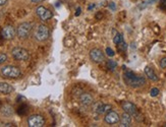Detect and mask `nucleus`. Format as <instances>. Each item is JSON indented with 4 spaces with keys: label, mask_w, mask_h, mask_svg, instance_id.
<instances>
[{
    "label": "nucleus",
    "mask_w": 166,
    "mask_h": 127,
    "mask_svg": "<svg viewBox=\"0 0 166 127\" xmlns=\"http://www.w3.org/2000/svg\"><path fill=\"white\" fill-rule=\"evenodd\" d=\"M106 54H107V55L109 56V57H113L115 55V53H114V51H113L112 49L111 48H106Z\"/></svg>",
    "instance_id": "5701e85b"
},
{
    "label": "nucleus",
    "mask_w": 166,
    "mask_h": 127,
    "mask_svg": "<svg viewBox=\"0 0 166 127\" xmlns=\"http://www.w3.org/2000/svg\"><path fill=\"white\" fill-rule=\"evenodd\" d=\"M1 74L6 78H17L21 76V72L19 67L13 65H6L1 68Z\"/></svg>",
    "instance_id": "f03ea898"
},
{
    "label": "nucleus",
    "mask_w": 166,
    "mask_h": 127,
    "mask_svg": "<svg viewBox=\"0 0 166 127\" xmlns=\"http://www.w3.org/2000/svg\"><path fill=\"white\" fill-rule=\"evenodd\" d=\"M111 110V106L110 105H106V104L103 103H97L94 107V111L98 114H104L106 112H109Z\"/></svg>",
    "instance_id": "ddd939ff"
},
{
    "label": "nucleus",
    "mask_w": 166,
    "mask_h": 127,
    "mask_svg": "<svg viewBox=\"0 0 166 127\" xmlns=\"http://www.w3.org/2000/svg\"><path fill=\"white\" fill-rule=\"evenodd\" d=\"M104 120H105L106 123H108V124H116V123L119 122L120 117L117 113H116V112L110 110L107 114H106Z\"/></svg>",
    "instance_id": "9b49d317"
},
{
    "label": "nucleus",
    "mask_w": 166,
    "mask_h": 127,
    "mask_svg": "<svg viewBox=\"0 0 166 127\" xmlns=\"http://www.w3.org/2000/svg\"><path fill=\"white\" fill-rule=\"evenodd\" d=\"M110 7H112V9H115V5H114V4H110Z\"/></svg>",
    "instance_id": "c756f323"
},
{
    "label": "nucleus",
    "mask_w": 166,
    "mask_h": 127,
    "mask_svg": "<svg viewBox=\"0 0 166 127\" xmlns=\"http://www.w3.org/2000/svg\"><path fill=\"white\" fill-rule=\"evenodd\" d=\"M121 108L123 109V111L128 113L130 116H136L138 114L137 111V107H136L135 104H133L132 102L124 101L121 103Z\"/></svg>",
    "instance_id": "6e6552de"
},
{
    "label": "nucleus",
    "mask_w": 166,
    "mask_h": 127,
    "mask_svg": "<svg viewBox=\"0 0 166 127\" xmlns=\"http://www.w3.org/2000/svg\"><path fill=\"white\" fill-rule=\"evenodd\" d=\"M160 7L162 9H166V0H162V1H161V5H160Z\"/></svg>",
    "instance_id": "393cba45"
},
{
    "label": "nucleus",
    "mask_w": 166,
    "mask_h": 127,
    "mask_svg": "<svg viewBox=\"0 0 166 127\" xmlns=\"http://www.w3.org/2000/svg\"><path fill=\"white\" fill-rule=\"evenodd\" d=\"M45 124V119L41 115H32L28 118V125L30 127H42Z\"/></svg>",
    "instance_id": "423d86ee"
},
{
    "label": "nucleus",
    "mask_w": 166,
    "mask_h": 127,
    "mask_svg": "<svg viewBox=\"0 0 166 127\" xmlns=\"http://www.w3.org/2000/svg\"><path fill=\"white\" fill-rule=\"evenodd\" d=\"M117 46H118V49H119V50H122V51H125L126 48H127V45L125 44V42H124V41L120 42V43L118 44Z\"/></svg>",
    "instance_id": "aec40b11"
},
{
    "label": "nucleus",
    "mask_w": 166,
    "mask_h": 127,
    "mask_svg": "<svg viewBox=\"0 0 166 127\" xmlns=\"http://www.w3.org/2000/svg\"><path fill=\"white\" fill-rule=\"evenodd\" d=\"M160 67L161 68H166V57H164V58H162L160 60Z\"/></svg>",
    "instance_id": "b1692460"
},
{
    "label": "nucleus",
    "mask_w": 166,
    "mask_h": 127,
    "mask_svg": "<svg viewBox=\"0 0 166 127\" xmlns=\"http://www.w3.org/2000/svg\"><path fill=\"white\" fill-rule=\"evenodd\" d=\"M80 14H81V8H78L76 9V16H80Z\"/></svg>",
    "instance_id": "bb28decb"
},
{
    "label": "nucleus",
    "mask_w": 166,
    "mask_h": 127,
    "mask_svg": "<svg viewBox=\"0 0 166 127\" xmlns=\"http://www.w3.org/2000/svg\"><path fill=\"white\" fill-rule=\"evenodd\" d=\"M130 124H132V117L128 113H124L121 115L120 117V126L121 127H130Z\"/></svg>",
    "instance_id": "4468645a"
},
{
    "label": "nucleus",
    "mask_w": 166,
    "mask_h": 127,
    "mask_svg": "<svg viewBox=\"0 0 166 127\" xmlns=\"http://www.w3.org/2000/svg\"><path fill=\"white\" fill-rule=\"evenodd\" d=\"M157 0H144L143 3L140 5V8H144V7H146L147 5H149V4H152L154 3V2H156Z\"/></svg>",
    "instance_id": "6ab92c4d"
},
{
    "label": "nucleus",
    "mask_w": 166,
    "mask_h": 127,
    "mask_svg": "<svg viewBox=\"0 0 166 127\" xmlns=\"http://www.w3.org/2000/svg\"><path fill=\"white\" fill-rule=\"evenodd\" d=\"M93 7H95V4H93V5H90V6H89V10H91V9L93 8Z\"/></svg>",
    "instance_id": "c85d7f7f"
},
{
    "label": "nucleus",
    "mask_w": 166,
    "mask_h": 127,
    "mask_svg": "<svg viewBox=\"0 0 166 127\" xmlns=\"http://www.w3.org/2000/svg\"><path fill=\"white\" fill-rule=\"evenodd\" d=\"M150 95L151 97H156L159 95V89H158L157 88H153L150 91Z\"/></svg>",
    "instance_id": "412c9836"
},
{
    "label": "nucleus",
    "mask_w": 166,
    "mask_h": 127,
    "mask_svg": "<svg viewBox=\"0 0 166 127\" xmlns=\"http://www.w3.org/2000/svg\"><path fill=\"white\" fill-rule=\"evenodd\" d=\"M7 60V55L5 53H0V64H3Z\"/></svg>",
    "instance_id": "4be33fe9"
},
{
    "label": "nucleus",
    "mask_w": 166,
    "mask_h": 127,
    "mask_svg": "<svg viewBox=\"0 0 166 127\" xmlns=\"http://www.w3.org/2000/svg\"><path fill=\"white\" fill-rule=\"evenodd\" d=\"M43 0H32V2H34V3H39V2H42Z\"/></svg>",
    "instance_id": "cd10ccee"
},
{
    "label": "nucleus",
    "mask_w": 166,
    "mask_h": 127,
    "mask_svg": "<svg viewBox=\"0 0 166 127\" xmlns=\"http://www.w3.org/2000/svg\"><path fill=\"white\" fill-rule=\"evenodd\" d=\"M3 126H12V124H5V125H3Z\"/></svg>",
    "instance_id": "7c9ffc66"
},
{
    "label": "nucleus",
    "mask_w": 166,
    "mask_h": 127,
    "mask_svg": "<svg viewBox=\"0 0 166 127\" xmlns=\"http://www.w3.org/2000/svg\"><path fill=\"white\" fill-rule=\"evenodd\" d=\"M80 101H81V103L83 104L84 106H86V107L91 106L92 104L94 103V99H93V97H92L91 95H90V94H88V93H84V94H82V95H81V97H80Z\"/></svg>",
    "instance_id": "f8f14e48"
},
{
    "label": "nucleus",
    "mask_w": 166,
    "mask_h": 127,
    "mask_svg": "<svg viewBox=\"0 0 166 127\" xmlns=\"http://www.w3.org/2000/svg\"><path fill=\"white\" fill-rule=\"evenodd\" d=\"M32 31V24L30 22H23L19 26V28L16 30V34L19 36V38L21 39H27L29 38L30 34Z\"/></svg>",
    "instance_id": "39448f33"
},
{
    "label": "nucleus",
    "mask_w": 166,
    "mask_h": 127,
    "mask_svg": "<svg viewBox=\"0 0 166 127\" xmlns=\"http://www.w3.org/2000/svg\"><path fill=\"white\" fill-rule=\"evenodd\" d=\"M90 58L96 63H101L104 61V54L100 49L94 48L90 51Z\"/></svg>",
    "instance_id": "1a4fd4ad"
},
{
    "label": "nucleus",
    "mask_w": 166,
    "mask_h": 127,
    "mask_svg": "<svg viewBox=\"0 0 166 127\" xmlns=\"http://www.w3.org/2000/svg\"><path fill=\"white\" fill-rule=\"evenodd\" d=\"M13 91V88L7 83H0V93L4 95H8Z\"/></svg>",
    "instance_id": "dca6fc26"
},
{
    "label": "nucleus",
    "mask_w": 166,
    "mask_h": 127,
    "mask_svg": "<svg viewBox=\"0 0 166 127\" xmlns=\"http://www.w3.org/2000/svg\"><path fill=\"white\" fill-rule=\"evenodd\" d=\"M7 2V0H0V6H2V5H4Z\"/></svg>",
    "instance_id": "a878e982"
},
{
    "label": "nucleus",
    "mask_w": 166,
    "mask_h": 127,
    "mask_svg": "<svg viewBox=\"0 0 166 127\" xmlns=\"http://www.w3.org/2000/svg\"><path fill=\"white\" fill-rule=\"evenodd\" d=\"M116 66H117V63L114 61V60H108L107 61V67L109 69H111V70H114V69L116 68Z\"/></svg>",
    "instance_id": "f3484780"
},
{
    "label": "nucleus",
    "mask_w": 166,
    "mask_h": 127,
    "mask_svg": "<svg viewBox=\"0 0 166 127\" xmlns=\"http://www.w3.org/2000/svg\"><path fill=\"white\" fill-rule=\"evenodd\" d=\"M11 54H12V57L17 61H26L30 58V54L28 50L21 48V47H16V48L12 49Z\"/></svg>",
    "instance_id": "20e7f679"
},
{
    "label": "nucleus",
    "mask_w": 166,
    "mask_h": 127,
    "mask_svg": "<svg viewBox=\"0 0 166 127\" xmlns=\"http://www.w3.org/2000/svg\"><path fill=\"white\" fill-rule=\"evenodd\" d=\"M145 74H146V76H147V78H149V79H151L152 81H157L158 80L157 74H156L155 71L153 70L151 67H149V66H147L145 68Z\"/></svg>",
    "instance_id": "2eb2a0df"
},
{
    "label": "nucleus",
    "mask_w": 166,
    "mask_h": 127,
    "mask_svg": "<svg viewBox=\"0 0 166 127\" xmlns=\"http://www.w3.org/2000/svg\"><path fill=\"white\" fill-rule=\"evenodd\" d=\"M123 41V37L121 34H116V36H114V39H113V42H114V44L118 45L120 43V42Z\"/></svg>",
    "instance_id": "a211bd4d"
},
{
    "label": "nucleus",
    "mask_w": 166,
    "mask_h": 127,
    "mask_svg": "<svg viewBox=\"0 0 166 127\" xmlns=\"http://www.w3.org/2000/svg\"><path fill=\"white\" fill-rule=\"evenodd\" d=\"M124 80L125 83L132 88H141L146 83V79L143 76L136 75L133 71L127 70L124 72Z\"/></svg>",
    "instance_id": "f257e3e1"
},
{
    "label": "nucleus",
    "mask_w": 166,
    "mask_h": 127,
    "mask_svg": "<svg viewBox=\"0 0 166 127\" xmlns=\"http://www.w3.org/2000/svg\"><path fill=\"white\" fill-rule=\"evenodd\" d=\"M49 35H50V31L44 24H39L35 31V38L40 42L46 41L49 38Z\"/></svg>",
    "instance_id": "7ed1b4c3"
},
{
    "label": "nucleus",
    "mask_w": 166,
    "mask_h": 127,
    "mask_svg": "<svg viewBox=\"0 0 166 127\" xmlns=\"http://www.w3.org/2000/svg\"><path fill=\"white\" fill-rule=\"evenodd\" d=\"M16 29L13 28L12 26H6L4 27L3 29H2L1 31V36L3 39L5 40H11L14 38V36H16Z\"/></svg>",
    "instance_id": "9d476101"
},
{
    "label": "nucleus",
    "mask_w": 166,
    "mask_h": 127,
    "mask_svg": "<svg viewBox=\"0 0 166 127\" xmlns=\"http://www.w3.org/2000/svg\"><path fill=\"white\" fill-rule=\"evenodd\" d=\"M36 13H37V16L40 17L41 21H48V19H50L51 17L53 16L52 12H51L50 10H49V9H47L46 7H44V6H39V7H37Z\"/></svg>",
    "instance_id": "0eeeda50"
}]
</instances>
